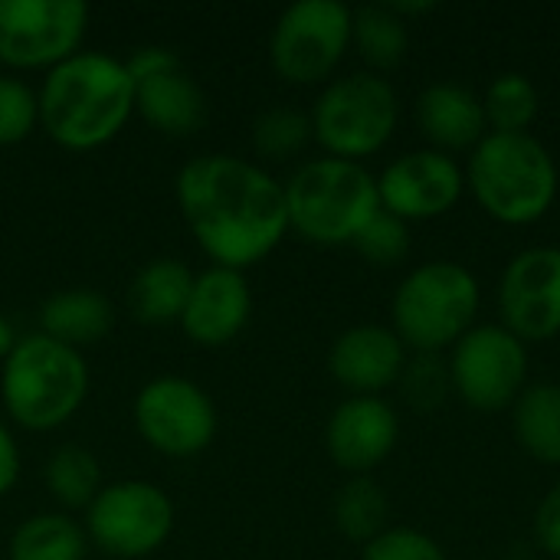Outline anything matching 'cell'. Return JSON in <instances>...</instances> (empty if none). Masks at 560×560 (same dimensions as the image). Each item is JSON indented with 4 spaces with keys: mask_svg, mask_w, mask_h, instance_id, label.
<instances>
[{
    "mask_svg": "<svg viewBox=\"0 0 560 560\" xmlns=\"http://www.w3.org/2000/svg\"><path fill=\"white\" fill-rule=\"evenodd\" d=\"M39 118L66 148H98L121 131L135 108L128 69L108 56H69L52 66L39 92Z\"/></svg>",
    "mask_w": 560,
    "mask_h": 560,
    "instance_id": "cell-2",
    "label": "cell"
},
{
    "mask_svg": "<svg viewBox=\"0 0 560 560\" xmlns=\"http://www.w3.org/2000/svg\"><path fill=\"white\" fill-rule=\"evenodd\" d=\"M351 46V10L338 0L292 3L272 33V66L282 79L308 85L328 79Z\"/></svg>",
    "mask_w": 560,
    "mask_h": 560,
    "instance_id": "cell-9",
    "label": "cell"
},
{
    "mask_svg": "<svg viewBox=\"0 0 560 560\" xmlns=\"http://www.w3.org/2000/svg\"><path fill=\"white\" fill-rule=\"evenodd\" d=\"M39 115V102L16 79H0V144H13L30 135Z\"/></svg>",
    "mask_w": 560,
    "mask_h": 560,
    "instance_id": "cell-32",
    "label": "cell"
},
{
    "mask_svg": "<svg viewBox=\"0 0 560 560\" xmlns=\"http://www.w3.org/2000/svg\"><path fill=\"white\" fill-rule=\"evenodd\" d=\"M190 289H194L190 272L174 259H161V262H151L148 269H141V276L131 285L128 302L141 322L164 325V322H174L184 315Z\"/></svg>",
    "mask_w": 560,
    "mask_h": 560,
    "instance_id": "cell-22",
    "label": "cell"
},
{
    "mask_svg": "<svg viewBox=\"0 0 560 560\" xmlns=\"http://www.w3.org/2000/svg\"><path fill=\"white\" fill-rule=\"evenodd\" d=\"M85 541L66 515H36L13 535L10 560H82Z\"/></svg>",
    "mask_w": 560,
    "mask_h": 560,
    "instance_id": "cell-25",
    "label": "cell"
},
{
    "mask_svg": "<svg viewBox=\"0 0 560 560\" xmlns=\"http://www.w3.org/2000/svg\"><path fill=\"white\" fill-rule=\"evenodd\" d=\"M289 226L322 246L354 243L364 223L381 210L377 177L358 161H308L285 187Z\"/></svg>",
    "mask_w": 560,
    "mask_h": 560,
    "instance_id": "cell-4",
    "label": "cell"
},
{
    "mask_svg": "<svg viewBox=\"0 0 560 560\" xmlns=\"http://www.w3.org/2000/svg\"><path fill=\"white\" fill-rule=\"evenodd\" d=\"M141 436L167 456L200 453L217 430V417L200 387L180 377H161L148 384L135 407Z\"/></svg>",
    "mask_w": 560,
    "mask_h": 560,
    "instance_id": "cell-14",
    "label": "cell"
},
{
    "mask_svg": "<svg viewBox=\"0 0 560 560\" xmlns=\"http://www.w3.org/2000/svg\"><path fill=\"white\" fill-rule=\"evenodd\" d=\"M13 345H16V341H13V331H10V325L0 318V358H7V354L13 351Z\"/></svg>",
    "mask_w": 560,
    "mask_h": 560,
    "instance_id": "cell-35",
    "label": "cell"
},
{
    "mask_svg": "<svg viewBox=\"0 0 560 560\" xmlns=\"http://www.w3.org/2000/svg\"><path fill=\"white\" fill-rule=\"evenodd\" d=\"M387 518H390V502L374 479L354 476L341 486L335 499V522L348 541L371 545L377 535L387 532Z\"/></svg>",
    "mask_w": 560,
    "mask_h": 560,
    "instance_id": "cell-24",
    "label": "cell"
},
{
    "mask_svg": "<svg viewBox=\"0 0 560 560\" xmlns=\"http://www.w3.org/2000/svg\"><path fill=\"white\" fill-rule=\"evenodd\" d=\"M125 69L135 82V105L154 128L167 135H190L203 125L207 118L203 92L180 69L174 52L141 49L131 56Z\"/></svg>",
    "mask_w": 560,
    "mask_h": 560,
    "instance_id": "cell-15",
    "label": "cell"
},
{
    "mask_svg": "<svg viewBox=\"0 0 560 560\" xmlns=\"http://www.w3.org/2000/svg\"><path fill=\"white\" fill-rule=\"evenodd\" d=\"M184 328L200 345H226L249 318V289L236 269H213L194 279L184 305Z\"/></svg>",
    "mask_w": 560,
    "mask_h": 560,
    "instance_id": "cell-19",
    "label": "cell"
},
{
    "mask_svg": "<svg viewBox=\"0 0 560 560\" xmlns=\"http://www.w3.org/2000/svg\"><path fill=\"white\" fill-rule=\"evenodd\" d=\"M16 472H20V456H16V446L10 440V433L0 427V495L16 482Z\"/></svg>",
    "mask_w": 560,
    "mask_h": 560,
    "instance_id": "cell-34",
    "label": "cell"
},
{
    "mask_svg": "<svg viewBox=\"0 0 560 560\" xmlns=\"http://www.w3.org/2000/svg\"><path fill=\"white\" fill-rule=\"evenodd\" d=\"M174 525L167 495L148 482H121L95 495L89 509V532L98 548L115 558L151 555Z\"/></svg>",
    "mask_w": 560,
    "mask_h": 560,
    "instance_id": "cell-11",
    "label": "cell"
},
{
    "mask_svg": "<svg viewBox=\"0 0 560 560\" xmlns=\"http://www.w3.org/2000/svg\"><path fill=\"white\" fill-rule=\"evenodd\" d=\"M364 560H446L443 548L417 528H387L371 545H364Z\"/></svg>",
    "mask_w": 560,
    "mask_h": 560,
    "instance_id": "cell-31",
    "label": "cell"
},
{
    "mask_svg": "<svg viewBox=\"0 0 560 560\" xmlns=\"http://www.w3.org/2000/svg\"><path fill=\"white\" fill-rule=\"evenodd\" d=\"M43 328L66 348L95 345L112 328V305L95 292H62L43 305Z\"/></svg>",
    "mask_w": 560,
    "mask_h": 560,
    "instance_id": "cell-21",
    "label": "cell"
},
{
    "mask_svg": "<svg viewBox=\"0 0 560 560\" xmlns=\"http://www.w3.org/2000/svg\"><path fill=\"white\" fill-rule=\"evenodd\" d=\"M404 387V397L417 407V410H433L446 400V394L453 390L450 381V364L440 361V354H417V361H410L397 381Z\"/></svg>",
    "mask_w": 560,
    "mask_h": 560,
    "instance_id": "cell-30",
    "label": "cell"
},
{
    "mask_svg": "<svg viewBox=\"0 0 560 560\" xmlns=\"http://www.w3.org/2000/svg\"><path fill=\"white\" fill-rule=\"evenodd\" d=\"M85 30V7L75 0H0V62L59 66Z\"/></svg>",
    "mask_w": 560,
    "mask_h": 560,
    "instance_id": "cell-10",
    "label": "cell"
},
{
    "mask_svg": "<svg viewBox=\"0 0 560 560\" xmlns=\"http://www.w3.org/2000/svg\"><path fill=\"white\" fill-rule=\"evenodd\" d=\"M325 440L341 469L364 476L394 453L400 440V420L381 397H351L331 413Z\"/></svg>",
    "mask_w": 560,
    "mask_h": 560,
    "instance_id": "cell-16",
    "label": "cell"
},
{
    "mask_svg": "<svg viewBox=\"0 0 560 560\" xmlns=\"http://www.w3.org/2000/svg\"><path fill=\"white\" fill-rule=\"evenodd\" d=\"M486 121L492 131H502V135H525L538 112H541V95H538V85L522 75V72H505L499 75L486 98Z\"/></svg>",
    "mask_w": 560,
    "mask_h": 560,
    "instance_id": "cell-26",
    "label": "cell"
},
{
    "mask_svg": "<svg viewBox=\"0 0 560 560\" xmlns=\"http://www.w3.org/2000/svg\"><path fill=\"white\" fill-rule=\"evenodd\" d=\"M528 377V351L502 325L469 328L450 354L453 390L476 410L495 413L518 400Z\"/></svg>",
    "mask_w": 560,
    "mask_h": 560,
    "instance_id": "cell-8",
    "label": "cell"
},
{
    "mask_svg": "<svg viewBox=\"0 0 560 560\" xmlns=\"http://www.w3.org/2000/svg\"><path fill=\"white\" fill-rule=\"evenodd\" d=\"M535 538L545 555L560 560V482L541 499L535 512Z\"/></svg>",
    "mask_w": 560,
    "mask_h": 560,
    "instance_id": "cell-33",
    "label": "cell"
},
{
    "mask_svg": "<svg viewBox=\"0 0 560 560\" xmlns=\"http://www.w3.org/2000/svg\"><path fill=\"white\" fill-rule=\"evenodd\" d=\"M85 387L89 377L79 351L49 335H33L7 354L3 400L10 417L26 430H52L69 420L79 410Z\"/></svg>",
    "mask_w": 560,
    "mask_h": 560,
    "instance_id": "cell-6",
    "label": "cell"
},
{
    "mask_svg": "<svg viewBox=\"0 0 560 560\" xmlns=\"http://www.w3.org/2000/svg\"><path fill=\"white\" fill-rule=\"evenodd\" d=\"M476 276L450 259L413 269L394 295V331L417 354L453 348L479 315Z\"/></svg>",
    "mask_w": 560,
    "mask_h": 560,
    "instance_id": "cell-5",
    "label": "cell"
},
{
    "mask_svg": "<svg viewBox=\"0 0 560 560\" xmlns=\"http://www.w3.org/2000/svg\"><path fill=\"white\" fill-rule=\"evenodd\" d=\"M502 328L518 341H551L560 335V246L518 253L499 282Z\"/></svg>",
    "mask_w": 560,
    "mask_h": 560,
    "instance_id": "cell-12",
    "label": "cell"
},
{
    "mask_svg": "<svg viewBox=\"0 0 560 560\" xmlns=\"http://www.w3.org/2000/svg\"><path fill=\"white\" fill-rule=\"evenodd\" d=\"M312 138V118L295 108H269L259 115L253 128V144L259 154L272 161H285L299 154Z\"/></svg>",
    "mask_w": 560,
    "mask_h": 560,
    "instance_id": "cell-28",
    "label": "cell"
},
{
    "mask_svg": "<svg viewBox=\"0 0 560 560\" xmlns=\"http://www.w3.org/2000/svg\"><path fill=\"white\" fill-rule=\"evenodd\" d=\"M351 39L358 52L374 66V69H394L404 62L410 33L407 20L390 10V3H371L358 7L351 13Z\"/></svg>",
    "mask_w": 560,
    "mask_h": 560,
    "instance_id": "cell-23",
    "label": "cell"
},
{
    "mask_svg": "<svg viewBox=\"0 0 560 560\" xmlns=\"http://www.w3.org/2000/svg\"><path fill=\"white\" fill-rule=\"evenodd\" d=\"M417 125L433 151L453 154L476 148L489 131L482 98L459 82H433L417 98Z\"/></svg>",
    "mask_w": 560,
    "mask_h": 560,
    "instance_id": "cell-18",
    "label": "cell"
},
{
    "mask_svg": "<svg viewBox=\"0 0 560 560\" xmlns=\"http://www.w3.org/2000/svg\"><path fill=\"white\" fill-rule=\"evenodd\" d=\"M466 187L492 220L528 226L541 220L558 197V164L532 131H489L472 148Z\"/></svg>",
    "mask_w": 560,
    "mask_h": 560,
    "instance_id": "cell-3",
    "label": "cell"
},
{
    "mask_svg": "<svg viewBox=\"0 0 560 560\" xmlns=\"http://www.w3.org/2000/svg\"><path fill=\"white\" fill-rule=\"evenodd\" d=\"M397 128V95L387 79L354 72L331 82L312 115V135L341 161L381 151Z\"/></svg>",
    "mask_w": 560,
    "mask_h": 560,
    "instance_id": "cell-7",
    "label": "cell"
},
{
    "mask_svg": "<svg viewBox=\"0 0 560 560\" xmlns=\"http://www.w3.org/2000/svg\"><path fill=\"white\" fill-rule=\"evenodd\" d=\"M46 482L52 489V495L69 505V509H82L92 505L98 495V482H102V469L95 463V456L82 446H62L46 469Z\"/></svg>",
    "mask_w": 560,
    "mask_h": 560,
    "instance_id": "cell-27",
    "label": "cell"
},
{
    "mask_svg": "<svg viewBox=\"0 0 560 560\" xmlns=\"http://www.w3.org/2000/svg\"><path fill=\"white\" fill-rule=\"evenodd\" d=\"M177 197L194 236L223 269L262 259L289 230L285 187L230 154L190 161L180 171Z\"/></svg>",
    "mask_w": 560,
    "mask_h": 560,
    "instance_id": "cell-1",
    "label": "cell"
},
{
    "mask_svg": "<svg viewBox=\"0 0 560 560\" xmlns=\"http://www.w3.org/2000/svg\"><path fill=\"white\" fill-rule=\"evenodd\" d=\"M328 368L335 381L358 397H374L400 381L407 368V348L390 328L358 325L335 341Z\"/></svg>",
    "mask_w": 560,
    "mask_h": 560,
    "instance_id": "cell-17",
    "label": "cell"
},
{
    "mask_svg": "<svg viewBox=\"0 0 560 560\" xmlns=\"http://www.w3.org/2000/svg\"><path fill=\"white\" fill-rule=\"evenodd\" d=\"M358 253L374 262V266H400L410 253V223H404L400 217L387 213L384 207L364 223V230L354 236Z\"/></svg>",
    "mask_w": 560,
    "mask_h": 560,
    "instance_id": "cell-29",
    "label": "cell"
},
{
    "mask_svg": "<svg viewBox=\"0 0 560 560\" xmlns=\"http://www.w3.org/2000/svg\"><path fill=\"white\" fill-rule=\"evenodd\" d=\"M512 407L522 450L545 466H560V384H532Z\"/></svg>",
    "mask_w": 560,
    "mask_h": 560,
    "instance_id": "cell-20",
    "label": "cell"
},
{
    "mask_svg": "<svg viewBox=\"0 0 560 560\" xmlns=\"http://www.w3.org/2000/svg\"><path fill=\"white\" fill-rule=\"evenodd\" d=\"M466 190V171L453 154L423 148L400 154L387 171L377 177L381 207L404 223L410 220H433L450 213Z\"/></svg>",
    "mask_w": 560,
    "mask_h": 560,
    "instance_id": "cell-13",
    "label": "cell"
}]
</instances>
